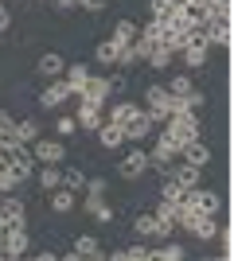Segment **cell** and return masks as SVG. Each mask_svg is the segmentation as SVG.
I'll list each match as a JSON object with an SVG mask.
<instances>
[{
    "mask_svg": "<svg viewBox=\"0 0 234 261\" xmlns=\"http://www.w3.org/2000/svg\"><path fill=\"white\" fill-rule=\"evenodd\" d=\"M148 168H152V160H148V148H145V144H133V148H125L121 160H117V175H121L125 184H133V179L148 175Z\"/></svg>",
    "mask_w": 234,
    "mask_h": 261,
    "instance_id": "6da1fadb",
    "label": "cell"
},
{
    "mask_svg": "<svg viewBox=\"0 0 234 261\" xmlns=\"http://www.w3.org/2000/svg\"><path fill=\"white\" fill-rule=\"evenodd\" d=\"M164 133H168V141H176L179 148H184L188 141L203 137V129H199V113H172V117L164 121Z\"/></svg>",
    "mask_w": 234,
    "mask_h": 261,
    "instance_id": "7a4b0ae2",
    "label": "cell"
},
{
    "mask_svg": "<svg viewBox=\"0 0 234 261\" xmlns=\"http://www.w3.org/2000/svg\"><path fill=\"white\" fill-rule=\"evenodd\" d=\"M148 160H152V168H160V172H168L172 164L179 160V144L168 141V133L160 129V137L152 141V148H148Z\"/></svg>",
    "mask_w": 234,
    "mask_h": 261,
    "instance_id": "3957f363",
    "label": "cell"
},
{
    "mask_svg": "<svg viewBox=\"0 0 234 261\" xmlns=\"http://www.w3.org/2000/svg\"><path fill=\"white\" fill-rule=\"evenodd\" d=\"M145 113L152 117V125H164L168 121V113H172V94H168L164 86H148L145 90Z\"/></svg>",
    "mask_w": 234,
    "mask_h": 261,
    "instance_id": "277c9868",
    "label": "cell"
},
{
    "mask_svg": "<svg viewBox=\"0 0 234 261\" xmlns=\"http://www.w3.org/2000/svg\"><path fill=\"white\" fill-rule=\"evenodd\" d=\"M28 246H32V238H28V226H4V234H0V250H4V257H23L28 253Z\"/></svg>",
    "mask_w": 234,
    "mask_h": 261,
    "instance_id": "5b68a950",
    "label": "cell"
},
{
    "mask_svg": "<svg viewBox=\"0 0 234 261\" xmlns=\"http://www.w3.org/2000/svg\"><path fill=\"white\" fill-rule=\"evenodd\" d=\"M32 156H35L39 164H63L67 144L55 141V137H35V141H32Z\"/></svg>",
    "mask_w": 234,
    "mask_h": 261,
    "instance_id": "8992f818",
    "label": "cell"
},
{
    "mask_svg": "<svg viewBox=\"0 0 234 261\" xmlns=\"http://www.w3.org/2000/svg\"><path fill=\"white\" fill-rule=\"evenodd\" d=\"M0 222L4 226H28V203L16 199V191H8L0 199Z\"/></svg>",
    "mask_w": 234,
    "mask_h": 261,
    "instance_id": "52a82bcc",
    "label": "cell"
},
{
    "mask_svg": "<svg viewBox=\"0 0 234 261\" xmlns=\"http://www.w3.org/2000/svg\"><path fill=\"white\" fill-rule=\"evenodd\" d=\"M110 90H113V78H98V74H90V78H86V86L78 90V101H90V106H106Z\"/></svg>",
    "mask_w": 234,
    "mask_h": 261,
    "instance_id": "ba28073f",
    "label": "cell"
},
{
    "mask_svg": "<svg viewBox=\"0 0 234 261\" xmlns=\"http://www.w3.org/2000/svg\"><path fill=\"white\" fill-rule=\"evenodd\" d=\"M121 129H125V141H129V144H145V141H148V133H152L156 125H152V117H148L145 109H137L133 117L121 125Z\"/></svg>",
    "mask_w": 234,
    "mask_h": 261,
    "instance_id": "9c48e42d",
    "label": "cell"
},
{
    "mask_svg": "<svg viewBox=\"0 0 234 261\" xmlns=\"http://www.w3.org/2000/svg\"><path fill=\"white\" fill-rule=\"evenodd\" d=\"M184 199H188V203H195V207L199 211H207V215H219V211H223V199H219V191H211V187H188V191H184Z\"/></svg>",
    "mask_w": 234,
    "mask_h": 261,
    "instance_id": "30bf717a",
    "label": "cell"
},
{
    "mask_svg": "<svg viewBox=\"0 0 234 261\" xmlns=\"http://www.w3.org/2000/svg\"><path fill=\"white\" fill-rule=\"evenodd\" d=\"M67 98H70L67 82H63V78H47L43 94H39V106H43V109H63V106H67Z\"/></svg>",
    "mask_w": 234,
    "mask_h": 261,
    "instance_id": "8fae6325",
    "label": "cell"
},
{
    "mask_svg": "<svg viewBox=\"0 0 234 261\" xmlns=\"http://www.w3.org/2000/svg\"><path fill=\"white\" fill-rule=\"evenodd\" d=\"M188 234H191L195 242H215V238H219V218H215V215H207V211H199V215L191 218Z\"/></svg>",
    "mask_w": 234,
    "mask_h": 261,
    "instance_id": "7c38bea8",
    "label": "cell"
},
{
    "mask_svg": "<svg viewBox=\"0 0 234 261\" xmlns=\"http://www.w3.org/2000/svg\"><path fill=\"white\" fill-rule=\"evenodd\" d=\"M8 164L16 168V172L28 179V175H35V156H32V144H12L8 148Z\"/></svg>",
    "mask_w": 234,
    "mask_h": 261,
    "instance_id": "4fadbf2b",
    "label": "cell"
},
{
    "mask_svg": "<svg viewBox=\"0 0 234 261\" xmlns=\"http://www.w3.org/2000/svg\"><path fill=\"white\" fill-rule=\"evenodd\" d=\"M179 160L195 164V168H207V164H211V148L203 144V137H195V141H188L184 148H179Z\"/></svg>",
    "mask_w": 234,
    "mask_h": 261,
    "instance_id": "5bb4252c",
    "label": "cell"
},
{
    "mask_svg": "<svg viewBox=\"0 0 234 261\" xmlns=\"http://www.w3.org/2000/svg\"><path fill=\"white\" fill-rule=\"evenodd\" d=\"M101 106H90V101H78V113H74V125L82 133H98V125H101Z\"/></svg>",
    "mask_w": 234,
    "mask_h": 261,
    "instance_id": "9a60e30c",
    "label": "cell"
},
{
    "mask_svg": "<svg viewBox=\"0 0 234 261\" xmlns=\"http://www.w3.org/2000/svg\"><path fill=\"white\" fill-rule=\"evenodd\" d=\"M82 211H86L94 222H113V207L106 203V195H86V191H82Z\"/></svg>",
    "mask_w": 234,
    "mask_h": 261,
    "instance_id": "2e32d148",
    "label": "cell"
},
{
    "mask_svg": "<svg viewBox=\"0 0 234 261\" xmlns=\"http://www.w3.org/2000/svg\"><path fill=\"white\" fill-rule=\"evenodd\" d=\"M98 141H101V148H110V152H117V148H125V129L121 125H113V121H101L98 125Z\"/></svg>",
    "mask_w": 234,
    "mask_h": 261,
    "instance_id": "e0dca14e",
    "label": "cell"
},
{
    "mask_svg": "<svg viewBox=\"0 0 234 261\" xmlns=\"http://www.w3.org/2000/svg\"><path fill=\"white\" fill-rule=\"evenodd\" d=\"M164 175H172V179H179V184H184V187H195V184H199V179H203V168H195V164H184V160H179V164H172V168H168Z\"/></svg>",
    "mask_w": 234,
    "mask_h": 261,
    "instance_id": "ac0fdd59",
    "label": "cell"
},
{
    "mask_svg": "<svg viewBox=\"0 0 234 261\" xmlns=\"http://www.w3.org/2000/svg\"><path fill=\"white\" fill-rule=\"evenodd\" d=\"M63 70H67V59L59 51L39 55V78H63Z\"/></svg>",
    "mask_w": 234,
    "mask_h": 261,
    "instance_id": "d6986e66",
    "label": "cell"
},
{
    "mask_svg": "<svg viewBox=\"0 0 234 261\" xmlns=\"http://www.w3.org/2000/svg\"><path fill=\"white\" fill-rule=\"evenodd\" d=\"M86 78H90L86 63H67V70H63V82L70 86V98H78V90L86 86Z\"/></svg>",
    "mask_w": 234,
    "mask_h": 261,
    "instance_id": "ffe728a7",
    "label": "cell"
},
{
    "mask_svg": "<svg viewBox=\"0 0 234 261\" xmlns=\"http://www.w3.org/2000/svg\"><path fill=\"white\" fill-rule=\"evenodd\" d=\"M47 195H51V211H55V215H70V211L78 207V195L67 191V187H55V191H47Z\"/></svg>",
    "mask_w": 234,
    "mask_h": 261,
    "instance_id": "44dd1931",
    "label": "cell"
},
{
    "mask_svg": "<svg viewBox=\"0 0 234 261\" xmlns=\"http://www.w3.org/2000/svg\"><path fill=\"white\" fill-rule=\"evenodd\" d=\"M67 257H106V253H101V242L94 238V234H82V238L74 242V250H70Z\"/></svg>",
    "mask_w": 234,
    "mask_h": 261,
    "instance_id": "7402d4cb",
    "label": "cell"
},
{
    "mask_svg": "<svg viewBox=\"0 0 234 261\" xmlns=\"http://www.w3.org/2000/svg\"><path fill=\"white\" fill-rule=\"evenodd\" d=\"M110 39H113L117 47H129V43L137 39V23H133V20H117V23H113V35H110Z\"/></svg>",
    "mask_w": 234,
    "mask_h": 261,
    "instance_id": "603a6c76",
    "label": "cell"
},
{
    "mask_svg": "<svg viewBox=\"0 0 234 261\" xmlns=\"http://www.w3.org/2000/svg\"><path fill=\"white\" fill-rule=\"evenodd\" d=\"M39 187H43V191L63 187V168H59V164H43V168H39Z\"/></svg>",
    "mask_w": 234,
    "mask_h": 261,
    "instance_id": "cb8c5ba5",
    "label": "cell"
},
{
    "mask_svg": "<svg viewBox=\"0 0 234 261\" xmlns=\"http://www.w3.org/2000/svg\"><path fill=\"white\" fill-rule=\"evenodd\" d=\"M137 109H141V106H133V101L117 98V101H113V106H110V117H106V121H113V125H125V121L133 117Z\"/></svg>",
    "mask_w": 234,
    "mask_h": 261,
    "instance_id": "d4e9b609",
    "label": "cell"
},
{
    "mask_svg": "<svg viewBox=\"0 0 234 261\" xmlns=\"http://www.w3.org/2000/svg\"><path fill=\"white\" fill-rule=\"evenodd\" d=\"M148 12H152V20L168 23V20L179 12V4H176V0H148Z\"/></svg>",
    "mask_w": 234,
    "mask_h": 261,
    "instance_id": "484cf974",
    "label": "cell"
},
{
    "mask_svg": "<svg viewBox=\"0 0 234 261\" xmlns=\"http://www.w3.org/2000/svg\"><path fill=\"white\" fill-rule=\"evenodd\" d=\"M117 51H121V47L113 43V39H101V43L94 47V59H98L101 66H117Z\"/></svg>",
    "mask_w": 234,
    "mask_h": 261,
    "instance_id": "4316f807",
    "label": "cell"
},
{
    "mask_svg": "<svg viewBox=\"0 0 234 261\" xmlns=\"http://www.w3.org/2000/svg\"><path fill=\"white\" fill-rule=\"evenodd\" d=\"M133 230H137V238L152 242V238H156V215H152V211H145V215H137Z\"/></svg>",
    "mask_w": 234,
    "mask_h": 261,
    "instance_id": "83f0119b",
    "label": "cell"
},
{
    "mask_svg": "<svg viewBox=\"0 0 234 261\" xmlns=\"http://www.w3.org/2000/svg\"><path fill=\"white\" fill-rule=\"evenodd\" d=\"M152 257H156V261H184V257H188V250L164 238V246H156V250H152Z\"/></svg>",
    "mask_w": 234,
    "mask_h": 261,
    "instance_id": "f1b7e54d",
    "label": "cell"
},
{
    "mask_svg": "<svg viewBox=\"0 0 234 261\" xmlns=\"http://www.w3.org/2000/svg\"><path fill=\"white\" fill-rule=\"evenodd\" d=\"M35 137H39V121H32V117L16 121V141H20V144H32Z\"/></svg>",
    "mask_w": 234,
    "mask_h": 261,
    "instance_id": "f546056e",
    "label": "cell"
},
{
    "mask_svg": "<svg viewBox=\"0 0 234 261\" xmlns=\"http://www.w3.org/2000/svg\"><path fill=\"white\" fill-rule=\"evenodd\" d=\"M184 191H188V187L179 184V179L164 175V184H160V199H168V203H179V199H184Z\"/></svg>",
    "mask_w": 234,
    "mask_h": 261,
    "instance_id": "4dcf8cb0",
    "label": "cell"
},
{
    "mask_svg": "<svg viewBox=\"0 0 234 261\" xmlns=\"http://www.w3.org/2000/svg\"><path fill=\"white\" fill-rule=\"evenodd\" d=\"M20 184H23V175L16 172L12 164H8V168H0V195H8V191H16Z\"/></svg>",
    "mask_w": 234,
    "mask_h": 261,
    "instance_id": "1f68e13d",
    "label": "cell"
},
{
    "mask_svg": "<svg viewBox=\"0 0 234 261\" xmlns=\"http://www.w3.org/2000/svg\"><path fill=\"white\" fill-rule=\"evenodd\" d=\"M63 187L74 191V195H82V191H86V175L78 172V168H67V172H63Z\"/></svg>",
    "mask_w": 234,
    "mask_h": 261,
    "instance_id": "d6a6232c",
    "label": "cell"
},
{
    "mask_svg": "<svg viewBox=\"0 0 234 261\" xmlns=\"http://www.w3.org/2000/svg\"><path fill=\"white\" fill-rule=\"evenodd\" d=\"M195 86V82H191V74H172V82H168V94H172V98H184V94H188V90Z\"/></svg>",
    "mask_w": 234,
    "mask_h": 261,
    "instance_id": "836d02e7",
    "label": "cell"
},
{
    "mask_svg": "<svg viewBox=\"0 0 234 261\" xmlns=\"http://www.w3.org/2000/svg\"><path fill=\"white\" fill-rule=\"evenodd\" d=\"M121 257L125 261H152V246H145V242H141V246H125Z\"/></svg>",
    "mask_w": 234,
    "mask_h": 261,
    "instance_id": "e575fe53",
    "label": "cell"
},
{
    "mask_svg": "<svg viewBox=\"0 0 234 261\" xmlns=\"http://www.w3.org/2000/svg\"><path fill=\"white\" fill-rule=\"evenodd\" d=\"M55 133H59V137H70V133H78L74 113H59V117H55Z\"/></svg>",
    "mask_w": 234,
    "mask_h": 261,
    "instance_id": "d590c367",
    "label": "cell"
},
{
    "mask_svg": "<svg viewBox=\"0 0 234 261\" xmlns=\"http://www.w3.org/2000/svg\"><path fill=\"white\" fill-rule=\"evenodd\" d=\"M179 55H184V66H188V70L207 66V51H179Z\"/></svg>",
    "mask_w": 234,
    "mask_h": 261,
    "instance_id": "8d00e7d4",
    "label": "cell"
},
{
    "mask_svg": "<svg viewBox=\"0 0 234 261\" xmlns=\"http://www.w3.org/2000/svg\"><path fill=\"white\" fill-rule=\"evenodd\" d=\"M110 191V184L101 179V175H94V179H86V195H106Z\"/></svg>",
    "mask_w": 234,
    "mask_h": 261,
    "instance_id": "74e56055",
    "label": "cell"
},
{
    "mask_svg": "<svg viewBox=\"0 0 234 261\" xmlns=\"http://www.w3.org/2000/svg\"><path fill=\"white\" fill-rule=\"evenodd\" d=\"M8 28H12V12L4 8V0H0V35L8 32Z\"/></svg>",
    "mask_w": 234,
    "mask_h": 261,
    "instance_id": "f35d334b",
    "label": "cell"
},
{
    "mask_svg": "<svg viewBox=\"0 0 234 261\" xmlns=\"http://www.w3.org/2000/svg\"><path fill=\"white\" fill-rule=\"evenodd\" d=\"M78 8H86V12H101V8H106V0H78Z\"/></svg>",
    "mask_w": 234,
    "mask_h": 261,
    "instance_id": "ab89813d",
    "label": "cell"
},
{
    "mask_svg": "<svg viewBox=\"0 0 234 261\" xmlns=\"http://www.w3.org/2000/svg\"><path fill=\"white\" fill-rule=\"evenodd\" d=\"M78 0H55V12H74Z\"/></svg>",
    "mask_w": 234,
    "mask_h": 261,
    "instance_id": "60d3db41",
    "label": "cell"
},
{
    "mask_svg": "<svg viewBox=\"0 0 234 261\" xmlns=\"http://www.w3.org/2000/svg\"><path fill=\"white\" fill-rule=\"evenodd\" d=\"M0 168H8V148L0 144Z\"/></svg>",
    "mask_w": 234,
    "mask_h": 261,
    "instance_id": "b9f144b4",
    "label": "cell"
},
{
    "mask_svg": "<svg viewBox=\"0 0 234 261\" xmlns=\"http://www.w3.org/2000/svg\"><path fill=\"white\" fill-rule=\"evenodd\" d=\"M176 4H179V8H184V4H188V0H176Z\"/></svg>",
    "mask_w": 234,
    "mask_h": 261,
    "instance_id": "7bdbcfd3",
    "label": "cell"
}]
</instances>
